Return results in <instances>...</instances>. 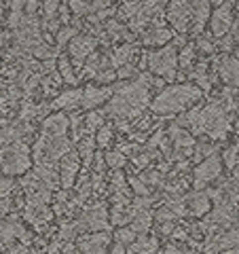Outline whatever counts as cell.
<instances>
[{"instance_id":"obj_1","label":"cell","mask_w":239,"mask_h":254,"mask_svg":"<svg viewBox=\"0 0 239 254\" xmlns=\"http://www.w3.org/2000/svg\"><path fill=\"white\" fill-rule=\"evenodd\" d=\"M150 102V76L140 74L138 81L121 85V89L110 98L108 104V115H113L119 121H129V119H138L142 110L148 106Z\"/></svg>"},{"instance_id":"obj_2","label":"cell","mask_w":239,"mask_h":254,"mask_svg":"<svg viewBox=\"0 0 239 254\" xmlns=\"http://www.w3.org/2000/svg\"><path fill=\"white\" fill-rule=\"evenodd\" d=\"M182 125H188L195 133H203L212 140H225L229 131L227 104L222 100H214L208 106L193 108L180 119Z\"/></svg>"},{"instance_id":"obj_3","label":"cell","mask_w":239,"mask_h":254,"mask_svg":"<svg viewBox=\"0 0 239 254\" xmlns=\"http://www.w3.org/2000/svg\"><path fill=\"white\" fill-rule=\"evenodd\" d=\"M201 89L197 85L190 83H180V85H172L153 100V110L155 115H174V113H182L188 110L193 104H197L201 100Z\"/></svg>"},{"instance_id":"obj_4","label":"cell","mask_w":239,"mask_h":254,"mask_svg":"<svg viewBox=\"0 0 239 254\" xmlns=\"http://www.w3.org/2000/svg\"><path fill=\"white\" fill-rule=\"evenodd\" d=\"M146 62H148V70L153 74L163 78V81H172L178 70V51L174 45H167L161 47L159 51L146 55Z\"/></svg>"},{"instance_id":"obj_5","label":"cell","mask_w":239,"mask_h":254,"mask_svg":"<svg viewBox=\"0 0 239 254\" xmlns=\"http://www.w3.org/2000/svg\"><path fill=\"white\" fill-rule=\"evenodd\" d=\"M30 168L28 148L21 142H11V144L0 146V170L9 176H17Z\"/></svg>"},{"instance_id":"obj_6","label":"cell","mask_w":239,"mask_h":254,"mask_svg":"<svg viewBox=\"0 0 239 254\" xmlns=\"http://www.w3.org/2000/svg\"><path fill=\"white\" fill-rule=\"evenodd\" d=\"M167 19H170L172 28L186 34L193 28V2H170L167 4Z\"/></svg>"},{"instance_id":"obj_7","label":"cell","mask_w":239,"mask_h":254,"mask_svg":"<svg viewBox=\"0 0 239 254\" xmlns=\"http://www.w3.org/2000/svg\"><path fill=\"white\" fill-rule=\"evenodd\" d=\"M231 2H220L218 9L212 13V19H210V28H212V34L218 36V38H225L227 34H231L235 21H233V9H231Z\"/></svg>"},{"instance_id":"obj_8","label":"cell","mask_w":239,"mask_h":254,"mask_svg":"<svg viewBox=\"0 0 239 254\" xmlns=\"http://www.w3.org/2000/svg\"><path fill=\"white\" fill-rule=\"evenodd\" d=\"M220 172H222V159L216 155L208 157L203 163H199L197 170H195V180H193L195 189H203L205 185L214 182L220 176Z\"/></svg>"},{"instance_id":"obj_9","label":"cell","mask_w":239,"mask_h":254,"mask_svg":"<svg viewBox=\"0 0 239 254\" xmlns=\"http://www.w3.org/2000/svg\"><path fill=\"white\" fill-rule=\"evenodd\" d=\"M95 45H98V41H95V36L81 34V36H76L74 41L70 43V47H68V53H70V58L74 60L76 66H81L83 60H87V58H89V55L93 53Z\"/></svg>"},{"instance_id":"obj_10","label":"cell","mask_w":239,"mask_h":254,"mask_svg":"<svg viewBox=\"0 0 239 254\" xmlns=\"http://www.w3.org/2000/svg\"><path fill=\"white\" fill-rule=\"evenodd\" d=\"M108 246H110V235L106 231H100L85 235L78 242V250H81V254H106Z\"/></svg>"},{"instance_id":"obj_11","label":"cell","mask_w":239,"mask_h":254,"mask_svg":"<svg viewBox=\"0 0 239 254\" xmlns=\"http://www.w3.org/2000/svg\"><path fill=\"white\" fill-rule=\"evenodd\" d=\"M78 168H81V155L70 150V153L61 159V172H60V180L63 189H70L74 185V178L78 174Z\"/></svg>"},{"instance_id":"obj_12","label":"cell","mask_w":239,"mask_h":254,"mask_svg":"<svg viewBox=\"0 0 239 254\" xmlns=\"http://www.w3.org/2000/svg\"><path fill=\"white\" fill-rule=\"evenodd\" d=\"M108 214L104 205H95L91 210H85L83 218L78 220V227H87V229H93V231H102V229H108Z\"/></svg>"},{"instance_id":"obj_13","label":"cell","mask_w":239,"mask_h":254,"mask_svg":"<svg viewBox=\"0 0 239 254\" xmlns=\"http://www.w3.org/2000/svg\"><path fill=\"white\" fill-rule=\"evenodd\" d=\"M113 89L110 87H87V89L83 91V102H81V106L89 113L91 108H95V106H100V104H104L106 100H110L113 98Z\"/></svg>"},{"instance_id":"obj_14","label":"cell","mask_w":239,"mask_h":254,"mask_svg":"<svg viewBox=\"0 0 239 254\" xmlns=\"http://www.w3.org/2000/svg\"><path fill=\"white\" fill-rule=\"evenodd\" d=\"M220 76L222 81L231 87H239V60L237 58H225L220 64Z\"/></svg>"},{"instance_id":"obj_15","label":"cell","mask_w":239,"mask_h":254,"mask_svg":"<svg viewBox=\"0 0 239 254\" xmlns=\"http://www.w3.org/2000/svg\"><path fill=\"white\" fill-rule=\"evenodd\" d=\"M170 138L174 140V144H176L178 150H182V153H190V148L195 146V138L190 136V133L186 129H182V127L178 125H172L170 127Z\"/></svg>"},{"instance_id":"obj_16","label":"cell","mask_w":239,"mask_h":254,"mask_svg":"<svg viewBox=\"0 0 239 254\" xmlns=\"http://www.w3.org/2000/svg\"><path fill=\"white\" fill-rule=\"evenodd\" d=\"M210 19V2H193V34H201L205 21Z\"/></svg>"},{"instance_id":"obj_17","label":"cell","mask_w":239,"mask_h":254,"mask_svg":"<svg viewBox=\"0 0 239 254\" xmlns=\"http://www.w3.org/2000/svg\"><path fill=\"white\" fill-rule=\"evenodd\" d=\"M159 248V240L155 235H138L135 242L129 246L131 254H155Z\"/></svg>"},{"instance_id":"obj_18","label":"cell","mask_w":239,"mask_h":254,"mask_svg":"<svg viewBox=\"0 0 239 254\" xmlns=\"http://www.w3.org/2000/svg\"><path fill=\"white\" fill-rule=\"evenodd\" d=\"M135 53V47L133 45H121V47H117L115 53L110 55V68H123L127 66V64L131 62V55Z\"/></svg>"},{"instance_id":"obj_19","label":"cell","mask_w":239,"mask_h":254,"mask_svg":"<svg viewBox=\"0 0 239 254\" xmlns=\"http://www.w3.org/2000/svg\"><path fill=\"white\" fill-rule=\"evenodd\" d=\"M81 102H83V91H66V93H61L58 100H55V106L58 108H76V106H81Z\"/></svg>"},{"instance_id":"obj_20","label":"cell","mask_w":239,"mask_h":254,"mask_svg":"<svg viewBox=\"0 0 239 254\" xmlns=\"http://www.w3.org/2000/svg\"><path fill=\"white\" fill-rule=\"evenodd\" d=\"M13 180L0 178V214L11 210V193H13Z\"/></svg>"},{"instance_id":"obj_21","label":"cell","mask_w":239,"mask_h":254,"mask_svg":"<svg viewBox=\"0 0 239 254\" xmlns=\"http://www.w3.org/2000/svg\"><path fill=\"white\" fill-rule=\"evenodd\" d=\"M188 208L195 216H203L205 212H210V197L208 193H197L188 199Z\"/></svg>"},{"instance_id":"obj_22","label":"cell","mask_w":239,"mask_h":254,"mask_svg":"<svg viewBox=\"0 0 239 254\" xmlns=\"http://www.w3.org/2000/svg\"><path fill=\"white\" fill-rule=\"evenodd\" d=\"M174 32L167 28H155L144 34V45H165L167 41H172Z\"/></svg>"},{"instance_id":"obj_23","label":"cell","mask_w":239,"mask_h":254,"mask_svg":"<svg viewBox=\"0 0 239 254\" xmlns=\"http://www.w3.org/2000/svg\"><path fill=\"white\" fill-rule=\"evenodd\" d=\"M150 225H153V214H150L148 210H144V212H138L135 214V218H133V231L135 233H142L144 235L148 229H150Z\"/></svg>"},{"instance_id":"obj_24","label":"cell","mask_w":239,"mask_h":254,"mask_svg":"<svg viewBox=\"0 0 239 254\" xmlns=\"http://www.w3.org/2000/svg\"><path fill=\"white\" fill-rule=\"evenodd\" d=\"M195 55H197V49H195V45H184L182 47V51L178 53V66L180 68H190L193 66V62H195Z\"/></svg>"},{"instance_id":"obj_25","label":"cell","mask_w":239,"mask_h":254,"mask_svg":"<svg viewBox=\"0 0 239 254\" xmlns=\"http://www.w3.org/2000/svg\"><path fill=\"white\" fill-rule=\"evenodd\" d=\"M85 129L91 131V129H102L104 127V115L98 113V110H89L87 113V119H85Z\"/></svg>"},{"instance_id":"obj_26","label":"cell","mask_w":239,"mask_h":254,"mask_svg":"<svg viewBox=\"0 0 239 254\" xmlns=\"http://www.w3.org/2000/svg\"><path fill=\"white\" fill-rule=\"evenodd\" d=\"M60 74H61V78L66 83H70V85H74L76 83V76H74V70H72V66H70V60L68 58H60Z\"/></svg>"},{"instance_id":"obj_27","label":"cell","mask_w":239,"mask_h":254,"mask_svg":"<svg viewBox=\"0 0 239 254\" xmlns=\"http://www.w3.org/2000/svg\"><path fill=\"white\" fill-rule=\"evenodd\" d=\"M74 38H76V26H63V28L58 32V45H60V47H63L68 41L72 43Z\"/></svg>"},{"instance_id":"obj_28","label":"cell","mask_w":239,"mask_h":254,"mask_svg":"<svg viewBox=\"0 0 239 254\" xmlns=\"http://www.w3.org/2000/svg\"><path fill=\"white\" fill-rule=\"evenodd\" d=\"M115 237H117V242H119V244L131 246V244L135 242V231H133V229H117Z\"/></svg>"},{"instance_id":"obj_29","label":"cell","mask_w":239,"mask_h":254,"mask_svg":"<svg viewBox=\"0 0 239 254\" xmlns=\"http://www.w3.org/2000/svg\"><path fill=\"white\" fill-rule=\"evenodd\" d=\"M110 138H113V129L110 127H102V129H98V136H95V144L104 148L110 144Z\"/></svg>"},{"instance_id":"obj_30","label":"cell","mask_w":239,"mask_h":254,"mask_svg":"<svg viewBox=\"0 0 239 254\" xmlns=\"http://www.w3.org/2000/svg\"><path fill=\"white\" fill-rule=\"evenodd\" d=\"M106 163L110 165V168H115V170H119V168H123L125 165V155L123 153H106Z\"/></svg>"},{"instance_id":"obj_31","label":"cell","mask_w":239,"mask_h":254,"mask_svg":"<svg viewBox=\"0 0 239 254\" xmlns=\"http://www.w3.org/2000/svg\"><path fill=\"white\" fill-rule=\"evenodd\" d=\"M129 185H131V189L138 193V197H148V189L144 187V182H142V178L140 180H135V178H129Z\"/></svg>"},{"instance_id":"obj_32","label":"cell","mask_w":239,"mask_h":254,"mask_svg":"<svg viewBox=\"0 0 239 254\" xmlns=\"http://www.w3.org/2000/svg\"><path fill=\"white\" fill-rule=\"evenodd\" d=\"M117 76H121V78H131V76H140V74H138V68L131 66V64H127V66L119 68Z\"/></svg>"},{"instance_id":"obj_33","label":"cell","mask_w":239,"mask_h":254,"mask_svg":"<svg viewBox=\"0 0 239 254\" xmlns=\"http://www.w3.org/2000/svg\"><path fill=\"white\" fill-rule=\"evenodd\" d=\"M197 49L203 51V53H212L214 51V43L210 41L208 36H201V38H199V43H197Z\"/></svg>"},{"instance_id":"obj_34","label":"cell","mask_w":239,"mask_h":254,"mask_svg":"<svg viewBox=\"0 0 239 254\" xmlns=\"http://www.w3.org/2000/svg\"><path fill=\"white\" fill-rule=\"evenodd\" d=\"M142 182H148V185H161V174L159 172H148L144 178H142Z\"/></svg>"},{"instance_id":"obj_35","label":"cell","mask_w":239,"mask_h":254,"mask_svg":"<svg viewBox=\"0 0 239 254\" xmlns=\"http://www.w3.org/2000/svg\"><path fill=\"white\" fill-rule=\"evenodd\" d=\"M9 254H28V248L26 246H21V244H15V246H11Z\"/></svg>"},{"instance_id":"obj_36","label":"cell","mask_w":239,"mask_h":254,"mask_svg":"<svg viewBox=\"0 0 239 254\" xmlns=\"http://www.w3.org/2000/svg\"><path fill=\"white\" fill-rule=\"evenodd\" d=\"M127 250H125V246L123 244H115V248L110 250V254H125Z\"/></svg>"},{"instance_id":"obj_37","label":"cell","mask_w":239,"mask_h":254,"mask_svg":"<svg viewBox=\"0 0 239 254\" xmlns=\"http://www.w3.org/2000/svg\"><path fill=\"white\" fill-rule=\"evenodd\" d=\"M233 178L239 182V163H235V168H233Z\"/></svg>"},{"instance_id":"obj_38","label":"cell","mask_w":239,"mask_h":254,"mask_svg":"<svg viewBox=\"0 0 239 254\" xmlns=\"http://www.w3.org/2000/svg\"><path fill=\"white\" fill-rule=\"evenodd\" d=\"M235 6H237V21H239V2H237Z\"/></svg>"}]
</instances>
